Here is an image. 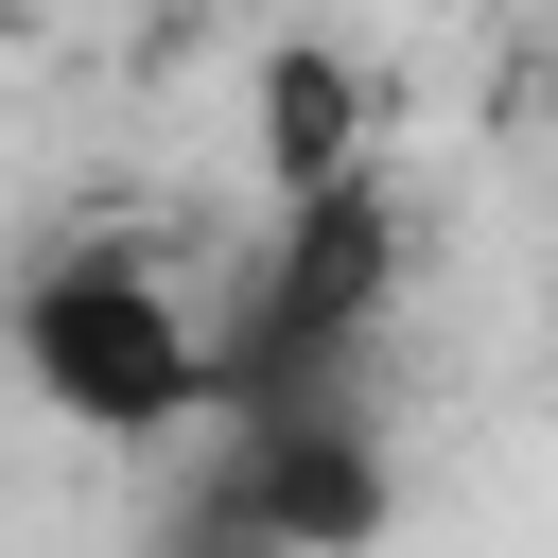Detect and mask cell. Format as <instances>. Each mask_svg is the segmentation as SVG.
Wrapping results in <instances>:
<instances>
[{
  "label": "cell",
  "mask_w": 558,
  "mask_h": 558,
  "mask_svg": "<svg viewBox=\"0 0 558 558\" xmlns=\"http://www.w3.org/2000/svg\"><path fill=\"white\" fill-rule=\"evenodd\" d=\"M384 331H401V192H384V157H366V174L279 192L244 296L209 314V418L366 401V384H384Z\"/></svg>",
  "instance_id": "cell-1"
},
{
  "label": "cell",
  "mask_w": 558,
  "mask_h": 558,
  "mask_svg": "<svg viewBox=\"0 0 558 558\" xmlns=\"http://www.w3.org/2000/svg\"><path fill=\"white\" fill-rule=\"evenodd\" d=\"M0 349H17V384H35L70 436H122V453L209 436V314H192L140 244H52V262L0 296Z\"/></svg>",
  "instance_id": "cell-2"
},
{
  "label": "cell",
  "mask_w": 558,
  "mask_h": 558,
  "mask_svg": "<svg viewBox=\"0 0 558 558\" xmlns=\"http://www.w3.org/2000/svg\"><path fill=\"white\" fill-rule=\"evenodd\" d=\"M401 506L384 401H279V418H209L174 558H366Z\"/></svg>",
  "instance_id": "cell-3"
},
{
  "label": "cell",
  "mask_w": 558,
  "mask_h": 558,
  "mask_svg": "<svg viewBox=\"0 0 558 558\" xmlns=\"http://www.w3.org/2000/svg\"><path fill=\"white\" fill-rule=\"evenodd\" d=\"M262 174H279V192L366 174V87H349V52H262Z\"/></svg>",
  "instance_id": "cell-4"
}]
</instances>
